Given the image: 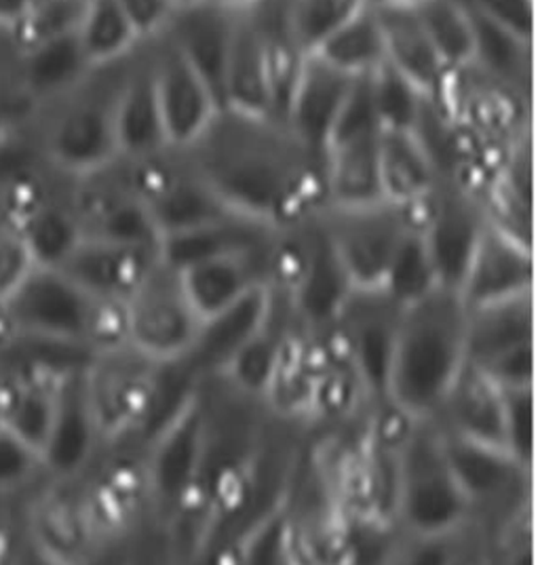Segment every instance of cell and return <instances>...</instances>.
I'll use <instances>...</instances> for the list:
<instances>
[{
    "label": "cell",
    "instance_id": "cell-47",
    "mask_svg": "<svg viewBox=\"0 0 540 565\" xmlns=\"http://www.w3.org/2000/svg\"><path fill=\"white\" fill-rule=\"evenodd\" d=\"M465 9L534 41V0H458Z\"/></svg>",
    "mask_w": 540,
    "mask_h": 565
},
{
    "label": "cell",
    "instance_id": "cell-48",
    "mask_svg": "<svg viewBox=\"0 0 540 565\" xmlns=\"http://www.w3.org/2000/svg\"><path fill=\"white\" fill-rule=\"evenodd\" d=\"M127 18L138 28L141 39H150L163 30L173 4L171 0H117Z\"/></svg>",
    "mask_w": 540,
    "mask_h": 565
},
{
    "label": "cell",
    "instance_id": "cell-49",
    "mask_svg": "<svg viewBox=\"0 0 540 565\" xmlns=\"http://www.w3.org/2000/svg\"><path fill=\"white\" fill-rule=\"evenodd\" d=\"M22 47H24L22 32L18 28L0 25V94L9 89Z\"/></svg>",
    "mask_w": 540,
    "mask_h": 565
},
{
    "label": "cell",
    "instance_id": "cell-12",
    "mask_svg": "<svg viewBox=\"0 0 540 565\" xmlns=\"http://www.w3.org/2000/svg\"><path fill=\"white\" fill-rule=\"evenodd\" d=\"M437 281L458 294L470 256L486 228L479 190L460 180H440L435 190L414 210Z\"/></svg>",
    "mask_w": 540,
    "mask_h": 565
},
{
    "label": "cell",
    "instance_id": "cell-42",
    "mask_svg": "<svg viewBox=\"0 0 540 565\" xmlns=\"http://www.w3.org/2000/svg\"><path fill=\"white\" fill-rule=\"evenodd\" d=\"M45 479L41 454L0 428V504L22 502Z\"/></svg>",
    "mask_w": 540,
    "mask_h": 565
},
{
    "label": "cell",
    "instance_id": "cell-56",
    "mask_svg": "<svg viewBox=\"0 0 540 565\" xmlns=\"http://www.w3.org/2000/svg\"><path fill=\"white\" fill-rule=\"evenodd\" d=\"M0 217H4V215H2V213H0Z\"/></svg>",
    "mask_w": 540,
    "mask_h": 565
},
{
    "label": "cell",
    "instance_id": "cell-45",
    "mask_svg": "<svg viewBox=\"0 0 540 565\" xmlns=\"http://www.w3.org/2000/svg\"><path fill=\"white\" fill-rule=\"evenodd\" d=\"M104 565H182L171 536L157 525H144L136 536H131L115 551L99 557Z\"/></svg>",
    "mask_w": 540,
    "mask_h": 565
},
{
    "label": "cell",
    "instance_id": "cell-54",
    "mask_svg": "<svg viewBox=\"0 0 540 565\" xmlns=\"http://www.w3.org/2000/svg\"><path fill=\"white\" fill-rule=\"evenodd\" d=\"M366 2H370V4H374V7H380V4H414V2H419V0H366Z\"/></svg>",
    "mask_w": 540,
    "mask_h": 565
},
{
    "label": "cell",
    "instance_id": "cell-4",
    "mask_svg": "<svg viewBox=\"0 0 540 565\" xmlns=\"http://www.w3.org/2000/svg\"><path fill=\"white\" fill-rule=\"evenodd\" d=\"M391 525L401 536H458L475 530L469 500L435 423H410L395 451Z\"/></svg>",
    "mask_w": 540,
    "mask_h": 565
},
{
    "label": "cell",
    "instance_id": "cell-50",
    "mask_svg": "<svg viewBox=\"0 0 540 565\" xmlns=\"http://www.w3.org/2000/svg\"><path fill=\"white\" fill-rule=\"evenodd\" d=\"M20 541V515L15 504H0V565H11Z\"/></svg>",
    "mask_w": 540,
    "mask_h": 565
},
{
    "label": "cell",
    "instance_id": "cell-17",
    "mask_svg": "<svg viewBox=\"0 0 540 565\" xmlns=\"http://www.w3.org/2000/svg\"><path fill=\"white\" fill-rule=\"evenodd\" d=\"M146 49L167 140L173 148H184L197 140L222 106L165 30L146 39Z\"/></svg>",
    "mask_w": 540,
    "mask_h": 565
},
{
    "label": "cell",
    "instance_id": "cell-1",
    "mask_svg": "<svg viewBox=\"0 0 540 565\" xmlns=\"http://www.w3.org/2000/svg\"><path fill=\"white\" fill-rule=\"evenodd\" d=\"M182 150L218 199L239 215L285 231L326 207L324 159L282 118L222 106Z\"/></svg>",
    "mask_w": 540,
    "mask_h": 565
},
{
    "label": "cell",
    "instance_id": "cell-22",
    "mask_svg": "<svg viewBox=\"0 0 540 565\" xmlns=\"http://www.w3.org/2000/svg\"><path fill=\"white\" fill-rule=\"evenodd\" d=\"M157 259L159 247L81 238L71 256L55 268L97 300L125 305Z\"/></svg>",
    "mask_w": 540,
    "mask_h": 565
},
{
    "label": "cell",
    "instance_id": "cell-37",
    "mask_svg": "<svg viewBox=\"0 0 540 565\" xmlns=\"http://www.w3.org/2000/svg\"><path fill=\"white\" fill-rule=\"evenodd\" d=\"M233 541L235 565H300L287 515V494Z\"/></svg>",
    "mask_w": 540,
    "mask_h": 565
},
{
    "label": "cell",
    "instance_id": "cell-38",
    "mask_svg": "<svg viewBox=\"0 0 540 565\" xmlns=\"http://www.w3.org/2000/svg\"><path fill=\"white\" fill-rule=\"evenodd\" d=\"M414 9L447 72L470 64L473 25L469 11L458 0H419Z\"/></svg>",
    "mask_w": 540,
    "mask_h": 565
},
{
    "label": "cell",
    "instance_id": "cell-51",
    "mask_svg": "<svg viewBox=\"0 0 540 565\" xmlns=\"http://www.w3.org/2000/svg\"><path fill=\"white\" fill-rule=\"evenodd\" d=\"M20 515V513H18ZM11 565H60L57 562H53L49 557L47 553H43L34 542L28 539V534L22 527V521H20V541H18V548H15V555H13V562Z\"/></svg>",
    "mask_w": 540,
    "mask_h": 565
},
{
    "label": "cell",
    "instance_id": "cell-9",
    "mask_svg": "<svg viewBox=\"0 0 540 565\" xmlns=\"http://www.w3.org/2000/svg\"><path fill=\"white\" fill-rule=\"evenodd\" d=\"M123 307L127 347L155 363L182 361L203 321L190 302L180 270L161 256Z\"/></svg>",
    "mask_w": 540,
    "mask_h": 565
},
{
    "label": "cell",
    "instance_id": "cell-16",
    "mask_svg": "<svg viewBox=\"0 0 540 565\" xmlns=\"http://www.w3.org/2000/svg\"><path fill=\"white\" fill-rule=\"evenodd\" d=\"M321 210L300 224V268L282 302L289 321L308 333L329 330L352 291L321 222Z\"/></svg>",
    "mask_w": 540,
    "mask_h": 565
},
{
    "label": "cell",
    "instance_id": "cell-14",
    "mask_svg": "<svg viewBox=\"0 0 540 565\" xmlns=\"http://www.w3.org/2000/svg\"><path fill=\"white\" fill-rule=\"evenodd\" d=\"M74 196L83 238L159 247L152 217L134 189L129 169L123 159L76 178Z\"/></svg>",
    "mask_w": 540,
    "mask_h": 565
},
{
    "label": "cell",
    "instance_id": "cell-6",
    "mask_svg": "<svg viewBox=\"0 0 540 565\" xmlns=\"http://www.w3.org/2000/svg\"><path fill=\"white\" fill-rule=\"evenodd\" d=\"M2 310L22 335L81 344L94 354L127 344L125 307L89 296L57 268L34 266Z\"/></svg>",
    "mask_w": 540,
    "mask_h": 565
},
{
    "label": "cell",
    "instance_id": "cell-10",
    "mask_svg": "<svg viewBox=\"0 0 540 565\" xmlns=\"http://www.w3.org/2000/svg\"><path fill=\"white\" fill-rule=\"evenodd\" d=\"M414 210L384 199L359 205H326L321 210L331 247L352 287H382L401 238L414 222Z\"/></svg>",
    "mask_w": 540,
    "mask_h": 565
},
{
    "label": "cell",
    "instance_id": "cell-55",
    "mask_svg": "<svg viewBox=\"0 0 540 565\" xmlns=\"http://www.w3.org/2000/svg\"><path fill=\"white\" fill-rule=\"evenodd\" d=\"M192 2H199V0H171L173 9H176V7H184V4H192Z\"/></svg>",
    "mask_w": 540,
    "mask_h": 565
},
{
    "label": "cell",
    "instance_id": "cell-41",
    "mask_svg": "<svg viewBox=\"0 0 540 565\" xmlns=\"http://www.w3.org/2000/svg\"><path fill=\"white\" fill-rule=\"evenodd\" d=\"M287 24L306 53L354 15L366 0H282Z\"/></svg>",
    "mask_w": 540,
    "mask_h": 565
},
{
    "label": "cell",
    "instance_id": "cell-34",
    "mask_svg": "<svg viewBox=\"0 0 540 565\" xmlns=\"http://www.w3.org/2000/svg\"><path fill=\"white\" fill-rule=\"evenodd\" d=\"M9 380L11 391L2 428L43 454L64 380L34 376H9Z\"/></svg>",
    "mask_w": 540,
    "mask_h": 565
},
{
    "label": "cell",
    "instance_id": "cell-39",
    "mask_svg": "<svg viewBox=\"0 0 540 565\" xmlns=\"http://www.w3.org/2000/svg\"><path fill=\"white\" fill-rule=\"evenodd\" d=\"M437 287L442 285L437 281L423 235L416 222H412L389 264L382 289L403 308L423 300L424 296H428Z\"/></svg>",
    "mask_w": 540,
    "mask_h": 565
},
{
    "label": "cell",
    "instance_id": "cell-7",
    "mask_svg": "<svg viewBox=\"0 0 540 565\" xmlns=\"http://www.w3.org/2000/svg\"><path fill=\"white\" fill-rule=\"evenodd\" d=\"M161 365L127 344L92 356L83 382L104 448L140 444L152 416Z\"/></svg>",
    "mask_w": 540,
    "mask_h": 565
},
{
    "label": "cell",
    "instance_id": "cell-11",
    "mask_svg": "<svg viewBox=\"0 0 540 565\" xmlns=\"http://www.w3.org/2000/svg\"><path fill=\"white\" fill-rule=\"evenodd\" d=\"M125 163L152 217L159 243L235 213L208 186L182 148H167L155 157Z\"/></svg>",
    "mask_w": 540,
    "mask_h": 565
},
{
    "label": "cell",
    "instance_id": "cell-24",
    "mask_svg": "<svg viewBox=\"0 0 540 565\" xmlns=\"http://www.w3.org/2000/svg\"><path fill=\"white\" fill-rule=\"evenodd\" d=\"M92 68L74 28L24 43L9 89L36 113L51 99L66 94Z\"/></svg>",
    "mask_w": 540,
    "mask_h": 565
},
{
    "label": "cell",
    "instance_id": "cell-35",
    "mask_svg": "<svg viewBox=\"0 0 540 565\" xmlns=\"http://www.w3.org/2000/svg\"><path fill=\"white\" fill-rule=\"evenodd\" d=\"M313 55L351 76H366L377 71L384 62V45L374 7L366 2L326 41H321Z\"/></svg>",
    "mask_w": 540,
    "mask_h": 565
},
{
    "label": "cell",
    "instance_id": "cell-31",
    "mask_svg": "<svg viewBox=\"0 0 540 565\" xmlns=\"http://www.w3.org/2000/svg\"><path fill=\"white\" fill-rule=\"evenodd\" d=\"M469 18L473 25L470 66L484 72L509 92L532 102L534 41H528L509 28L473 11H469Z\"/></svg>",
    "mask_w": 540,
    "mask_h": 565
},
{
    "label": "cell",
    "instance_id": "cell-52",
    "mask_svg": "<svg viewBox=\"0 0 540 565\" xmlns=\"http://www.w3.org/2000/svg\"><path fill=\"white\" fill-rule=\"evenodd\" d=\"M34 0H0V25L4 28H22L30 15Z\"/></svg>",
    "mask_w": 540,
    "mask_h": 565
},
{
    "label": "cell",
    "instance_id": "cell-19",
    "mask_svg": "<svg viewBox=\"0 0 540 565\" xmlns=\"http://www.w3.org/2000/svg\"><path fill=\"white\" fill-rule=\"evenodd\" d=\"M526 294H534L532 247L486 222L458 287L463 305L486 307Z\"/></svg>",
    "mask_w": 540,
    "mask_h": 565
},
{
    "label": "cell",
    "instance_id": "cell-46",
    "mask_svg": "<svg viewBox=\"0 0 540 565\" xmlns=\"http://www.w3.org/2000/svg\"><path fill=\"white\" fill-rule=\"evenodd\" d=\"M34 266L36 262L24 236L7 217H0V305L18 289Z\"/></svg>",
    "mask_w": 540,
    "mask_h": 565
},
{
    "label": "cell",
    "instance_id": "cell-13",
    "mask_svg": "<svg viewBox=\"0 0 540 565\" xmlns=\"http://www.w3.org/2000/svg\"><path fill=\"white\" fill-rule=\"evenodd\" d=\"M401 310L382 287H352L336 323L329 328L372 405L384 403Z\"/></svg>",
    "mask_w": 540,
    "mask_h": 565
},
{
    "label": "cell",
    "instance_id": "cell-28",
    "mask_svg": "<svg viewBox=\"0 0 540 565\" xmlns=\"http://www.w3.org/2000/svg\"><path fill=\"white\" fill-rule=\"evenodd\" d=\"M271 249L231 254L220 258L203 259L180 270L190 302L201 315L210 317L222 308L231 307L247 294L268 285Z\"/></svg>",
    "mask_w": 540,
    "mask_h": 565
},
{
    "label": "cell",
    "instance_id": "cell-36",
    "mask_svg": "<svg viewBox=\"0 0 540 565\" xmlns=\"http://www.w3.org/2000/svg\"><path fill=\"white\" fill-rule=\"evenodd\" d=\"M76 36L92 66L118 62L146 41L117 0H87Z\"/></svg>",
    "mask_w": 540,
    "mask_h": 565
},
{
    "label": "cell",
    "instance_id": "cell-21",
    "mask_svg": "<svg viewBox=\"0 0 540 565\" xmlns=\"http://www.w3.org/2000/svg\"><path fill=\"white\" fill-rule=\"evenodd\" d=\"M239 15L215 0H199L176 7L163 28L190 66L203 76L220 106Z\"/></svg>",
    "mask_w": 540,
    "mask_h": 565
},
{
    "label": "cell",
    "instance_id": "cell-2",
    "mask_svg": "<svg viewBox=\"0 0 540 565\" xmlns=\"http://www.w3.org/2000/svg\"><path fill=\"white\" fill-rule=\"evenodd\" d=\"M467 361V308L437 287L401 310L384 403L407 423H433Z\"/></svg>",
    "mask_w": 540,
    "mask_h": 565
},
{
    "label": "cell",
    "instance_id": "cell-40",
    "mask_svg": "<svg viewBox=\"0 0 540 565\" xmlns=\"http://www.w3.org/2000/svg\"><path fill=\"white\" fill-rule=\"evenodd\" d=\"M370 92L380 129H414L426 97L416 85H412L403 74L382 62L377 71L370 72Z\"/></svg>",
    "mask_w": 540,
    "mask_h": 565
},
{
    "label": "cell",
    "instance_id": "cell-18",
    "mask_svg": "<svg viewBox=\"0 0 540 565\" xmlns=\"http://www.w3.org/2000/svg\"><path fill=\"white\" fill-rule=\"evenodd\" d=\"M275 315L277 300L266 285L235 305L205 317L189 354L182 359L184 367L199 382L222 376L236 354L273 323Z\"/></svg>",
    "mask_w": 540,
    "mask_h": 565
},
{
    "label": "cell",
    "instance_id": "cell-23",
    "mask_svg": "<svg viewBox=\"0 0 540 565\" xmlns=\"http://www.w3.org/2000/svg\"><path fill=\"white\" fill-rule=\"evenodd\" d=\"M83 372L64 380L60 388L53 424L41 454L49 479H81L104 449L102 433L85 393Z\"/></svg>",
    "mask_w": 540,
    "mask_h": 565
},
{
    "label": "cell",
    "instance_id": "cell-29",
    "mask_svg": "<svg viewBox=\"0 0 540 565\" xmlns=\"http://www.w3.org/2000/svg\"><path fill=\"white\" fill-rule=\"evenodd\" d=\"M279 231L247 215L231 213L189 233L167 236L159 243V256L182 270L203 259L266 252L275 245Z\"/></svg>",
    "mask_w": 540,
    "mask_h": 565
},
{
    "label": "cell",
    "instance_id": "cell-20",
    "mask_svg": "<svg viewBox=\"0 0 540 565\" xmlns=\"http://www.w3.org/2000/svg\"><path fill=\"white\" fill-rule=\"evenodd\" d=\"M357 78L359 76L338 71L313 53L306 55L282 120L308 150L321 159Z\"/></svg>",
    "mask_w": 540,
    "mask_h": 565
},
{
    "label": "cell",
    "instance_id": "cell-8",
    "mask_svg": "<svg viewBox=\"0 0 540 565\" xmlns=\"http://www.w3.org/2000/svg\"><path fill=\"white\" fill-rule=\"evenodd\" d=\"M437 97L488 173L500 154L532 129V102L470 64L447 72Z\"/></svg>",
    "mask_w": 540,
    "mask_h": 565
},
{
    "label": "cell",
    "instance_id": "cell-26",
    "mask_svg": "<svg viewBox=\"0 0 540 565\" xmlns=\"http://www.w3.org/2000/svg\"><path fill=\"white\" fill-rule=\"evenodd\" d=\"M433 423L454 437L507 451L505 388L467 361Z\"/></svg>",
    "mask_w": 540,
    "mask_h": 565
},
{
    "label": "cell",
    "instance_id": "cell-44",
    "mask_svg": "<svg viewBox=\"0 0 540 565\" xmlns=\"http://www.w3.org/2000/svg\"><path fill=\"white\" fill-rule=\"evenodd\" d=\"M505 446L507 451L532 469L534 456V386L505 388Z\"/></svg>",
    "mask_w": 540,
    "mask_h": 565
},
{
    "label": "cell",
    "instance_id": "cell-33",
    "mask_svg": "<svg viewBox=\"0 0 540 565\" xmlns=\"http://www.w3.org/2000/svg\"><path fill=\"white\" fill-rule=\"evenodd\" d=\"M222 106L254 115H273L268 68L254 9L241 13L236 20L235 39L224 74Z\"/></svg>",
    "mask_w": 540,
    "mask_h": 565
},
{
    "label": "cell",
    "instance_id": "cell-32",
    "mask_svg": "<svg viewBox=\"0 0 540 565\" xmlns=\"http://www.w3.org/2000/svg\"><path fill=\"white\" fill-rule=\"evenodd\" d=\"M378 173L384 201L419 207L435 190L440 175L412 131L380 129Z\"/></svg>",
    "mask_w": 540,
    "mask_h": 565
},
{
    "label": "cell",
    "instance_id": "cell-43",
    "mask_svg": "<svg viewBox=\"0 0 540 565\" xmlns=\"http://www.w3.org/2000/svg\"><path fill=\"white\" fill-rule=\"evenodd\" d=\"M479 539L477 530L458 536H401L384 565H460Z\"/></svg>",
    "mask_w": 540,
    "mask_h": 565
},
{
    "label": "cell",
    "instance_id": "cell-15",
    "mask_svg": "<svg viewBox=\"0 0 540 565\" xmlns=\"http://www.w3.org/2000/svg\"><path fill=\"white\" fill-rule=\"evenodd\" d=\"M28 539L60 565H94L102 553L78 481L45 479L15 504Z\"/></svg>",
    "mask_w": 540,
    "mask_h": 565
},
{
    "label": "cell",
    "instance_id": "cell-3",
    "mask_svg": "<svg viewBox=\"0 0 540 565\" xmlns=\"http://www.w3.org/2000/svg\"><path fill=\"white\" fill-rule=\"evenodd\" d=\"M129 55L94 66L66 94L34 113L39 146L49 166L83 178L118 159L117 108Z\"/></svg>",
    "mask_w": 540,
    "mask_h": 565
},
{
    "label": "cell",
    "instance_id": "cell-25",
    "mask_svg": "<svg viewBox=\"0 0 540 565\" xmlns=\"http://www.w3.org/2000/svg\"><path fill=\"white\" fill-rule=\"evenodd\" d=\"M118 159L141 161L173 148L165 134L146 41L129 55L117 108Z\"/></svg>",
    "mask_w": 540,
    "mask_h": 565
},
{
    "label": "cell",
    "instance_id": "cell-30",
    "mask_svg": "<svg viewBox=\"0 0 540 565\" xmlns=\"http://www.w3.org/2000/svg\"><path fill=\"white\" fill-rule=\"evenodd\" d=\"M526 347H534V294L467 308V359L470 365H490L496 359Z\"/></svg>",
    "mask_w": 540,
    "mask_h": 565
},
{
    "label": "cell",
    "instance_id": "cell-5",
    "mask_svg": "<svg viewBox=\"0 0 540 565\" xmlns=\"http://www.w3.org/2000/svg\"><path fill=\"white\" fill-rule=\"evenodd\" d=\"M208 454L201 386L140 444L148 519L176 541L194 527Z\"/></svg>",
    "mask_w": 540,
    "mask_h": 565
},
{
    "label": "cell",
    "instance_id": "cell-53",
    "mask_svg": "<svg viewBox=\"0 0 540 565\" xmlns=\"http://www.w3.org/2000/svg\"><path fill=\"white\" fill-rule=\"evenodd\" d=\"M215 2H220L222 7L236 11V13H245V11L256 9L262 0H215Z\"/></svg>",
    "mask_w": 540,
    "mask_h": 565
},
{
    "label": "cell",
    "instance_id": "cell-27",
    "mask_svg": "<svg viewBox=\"0 0 540 565\" xmlns=\"http://www.w3.org/2000/svg\"><path fill=\"white\" fill-rule=\"evenodd\" d=\"M374 11L382 32L384 62L424 95H440L447 68L426 36L414 4H380Z\"/></svg>",
    "mask_w": 540,
    "mask_h": 565
}]
</instances>
